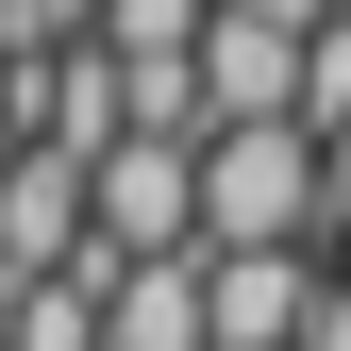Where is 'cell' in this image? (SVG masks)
Segmentation results:
<instances>
[{
  "label": "cell",
  "instance_id": "1",
  "mask_svg": "<svg viewBox=\"0 0 351 351\" xmlns=\"http://www.w3.org/2000/svg\"><path fill=\"white\" fill-rule=\"evenodd\" d=\"M318 234V134L268 117V134H201V251H301Z\"/></svg>",
  "mask_w": 351,
  "mask_h": 351
}]
</instances>
